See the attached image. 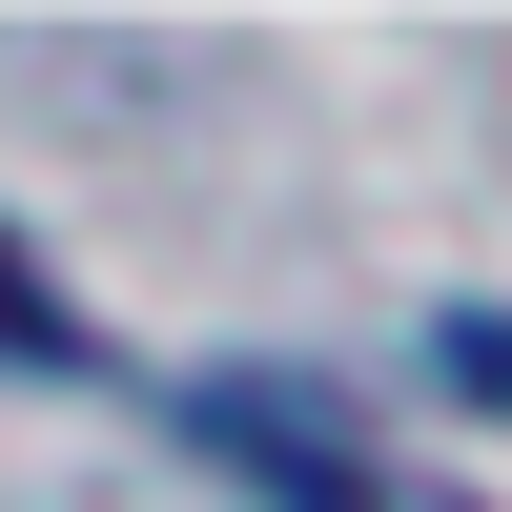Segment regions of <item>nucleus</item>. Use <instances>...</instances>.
Listing matches in <instances>:
<instances>
[{"mask_svg": "<svg viewBox=\"0 0 512 512\" xmlns=\"http://www.w3.org/2000/svg\"><path fill=\"white\" fill-rule=\"evenodd\" d=\"M185 451H226L246 492H328V512L369 492V431H328L308 369H205V390H185Z\"/></svg>", "mask_w": 512, "mask_h": 512, "instance_id": "1", "label": "nucleus"}, {"mask_svg": "<svg viewBox=\"0 0 512 512\" xmlns=\"http://www.w3.org/2000/svg\"><path fill=\"white\" fill-rule=\"evenodd\" d=\"M431 369H451V390L512 431V308H451V328H431Z\"/></svg>", "mask_w": 512, "mask_h": 512, "instance_id": "2", "label": "nucleus"}]
</instances>
